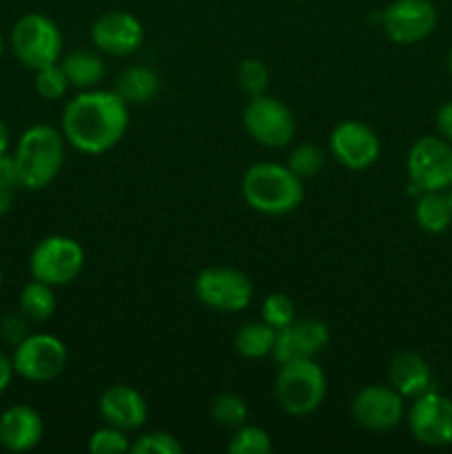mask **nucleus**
Wrapping results in <instances>:
<instances>
[{
	"label": "nucleus",
	"instance_id": "nucleus-13",
	"mask_svg": "<svg viewBox=\"0 0 452 454\" xmlns=\"http://www.w3.org/2000/svg\"><path fill=\"white\" fill-rule=\"evenodd\" d=\"M353 417L362 428L384 433L403 419V397L393 386H366L355 395Z\"/></svg>",
	"mask_w": 452,
	"mask_h": 454
},
{
	"label": "nucleus",
	"instance_id": "nucleus-16",
	"mask_svg": "<svg viewBox=\"0 0 452 454\" xmlns=\"http://www.w3.org/2000/svg\"><path fill=\"white\" fill-rule=\"evenodd\" d=\"M144 38L142 22L129 12H106L93 22L91 40L102 53L109 56H131Z\"/></svg>",
	"mask_w": 452,
	"mask_h": 454
},
{
	"label": "nucleus",
	"instance_id": "nucleus-40",
	"mask_svg": "<svg viewBox=\"0 0 452 454\" xmlns=\"http://www.w3.org/2000/svg\"><path fill=\"white\" fill-rule=\"evenodd\" d=\"M3 49H4L3 47V35H0V56H3Z\"/></svg>",
	"mask_w": 452,
	"mask_h": 454
},
{
	"label": "nucleus",
	"instance_id": "nucleus-11",
	"mask_svg": "<svg viewBox=\"0 0 452 454\" xmlns=\"http://www.w3.org/2000/svg\"><path fill=\"white\" fill-rule=\"evenodd\" d=\"M408 426H410L412 437L425 446H450L452 399L434 390H425L424 395L415 397V403L408 412Z\"/></svg>",
	"mask_w": 452,
	"mask_h": 454
},
{
	"label": "nucleus",
	"instance_id": "nucleus-26",
	"mask_svg": "<svg viewBox=\"0 0 452 454\" xmlns=\"http://www.w3.org/2000/svg\"><path fill=\"white\" fill-rule=\"evenodd\" d=\"M230 454H270L273 452V442L269 433L257 426H239L238 433L233 434L229 443Z\"/></svg>",
	"mask_w": 452,
	"mask_h": 454
},
{
	"label": "nucleus",
	"instance_id": "nucleus-29",
	"mask_svg": "<svg viewBox=\"0 0 452 454\" xmlns=\"http://www.w3.org/2000/svg\"><path fill=\"white\" fill-rule=\"evenodd\" d=\"M89 452L93 454H124L131 452V442L127 437V430H120L115 426L106 424V428L96 430L89 439Z\"/></svg>",
	"mask_w": 452,
	"mask_h": 454
},
{
	"label": "nucleus",
	"instance_id": "nucleus-1",
	"mask_svg": "<svg viewBox=\"0 0 452 454\" xmlns=\"http://www.w3.org/2000/svg\"><path fill=\"white\" fill-rule=\"evenodd\" d=\"M129 127L127 102L115 91L84 89L62 114V136L74 149L100 155L122 140Z\"/></svg>",
	"mask_w": 452,
	"mask_h": 454
},
{
	"label": "nucleus",
	"instance_id": "nucleus-24",
	"mask_svg": "<svg viewBox=\"0 0 452 454\" xmlns=\"http://www.w3.org/2000/svg\"><path fill=\"white\" fill-rule=\"evenodd\" d=\"M53 286L34 279L20 293V313L31 322H47L56 313V295Z\"/></svg>",
	"mask_w": 452,
	"mask_h": 454
},
{
	"label": "nucleus",
	"instance_id": "nucleus-21",
	"mask_svg": "<svg viewBox=\"0 0 452 454\" xmlns=\"http://www.w3.org/2000/svg\"><path fill=\"white\" fill-rule=\"evenodd\" d=\"M160 78L149 67H129L115 80L113 91L122 98L127 105H144L158 93Z\"/></svg>",
	"mask_w": 452,
	"mask_h": 454
},
{
	"label": "nucleus",
	"instance_id": "nucleus-35",
	"mask_svg": "<svg viewBox=\"0 0 452 454\" xmlns=\"http://www.w3.org/2000/svg\"><path fill=\"white\" fill-rule=\"evenodd\" d=\"M437 129H439V133H441L443 140L452 142V102H446V105L439 109Z\"/></svg>",
	"mask_w": 452,
	"mask_h": 454
},
{
	"label": "nucleus",
	"instance_id": "nucleus-28",
	"mask_svg": "<svg viewBox=\"0 0 452 454\" xmlns=\"http://www.w3.org/2000/svg\"><path fill=\"white\" fill-rule=\"evenodd\" d=\"M288 168L300 180L315 177L323 168V151L315 145H300L297 149H292L291 158H288Z\"/></svg>",
	"mask_w": 452,
	"mask_h": 454
},
{
	"label": "nucleus",
	"instance_id": "nucleus-17",
	"mask_svg": "<svg viewBox=\"0 0 452 454\" xmlns=\"http://www.w3.org/2000/svg\"><path fill=\"white\" fill-rule=\"evenodd\" d=\"M97 408H100L102 419L109 426H115L120 430H136L140 428L146 421V402L136 388L131 386H111L105 393L100 395V402H97Z\"/></svg>",
	"mask_w": 452,
	"mask_h": 454
},
{
	"label": "nucleus",
	"instance_id": "nucleus-10",
	"mask_svg": "<svg viewBox=\"0 0 452 454\" xmlns=\"http://www.w3.org/2000/svg\"><path fill=\"white\" fill-rule=\"evenodd\" d=\"M13 372L25 377L27 381H51L65 371L66 346L58 337L27 335L13 350Z\"/></svg>",
	"mask_w": 452,
	"mask_h": 454
},
{
	"label": "nucleus",
	"instance_id": "nucleus-31",
	"mask_svg": "<svg viewBox=\"0 0 452 454\" xmlns=\"http://www.w3.org/2000/svg\"><path fill=\"white\" fill-rule=\"evenodd\" d=\"M66 87H69V80H66V74L58 62L35 71V91L44 100H58V98L65 96Z\"/></svg>",
	"mask_w": 452,
	"mask_h": 454
},
{
	"label": "nucleus",
	"instance_id": "nucleus-25",
	"mask_svg": "<svg viewBox=\"0 0 452 454\" xmlns=\"http://www.w3.org/2000/svg\"><path fill=\"white\" fill-rule=\"evenodd\" d=\"M211 415H213V419H215V424L222 426V428L238 430L239 426L246 424L248 408H246V402H244L239 395L222 393L213 399Z\"/></svg>",
	"mask_w": 452,
	"mask_h": 454
},
{
	"label": "nucleus",
	"instance_id": "nucleus-36",
	"mask_svg": "<svg viewBox=\"0 0 452 454\" xmlns=\"http://www.w3.org/2000/svg\"><path fill=\"white\" fill-rule=\"evenodd\" d=\"M12 375H13V364L7 355L0 350V395L9 388L12 384Z\"/></svg>",
	"mask_w": 452,
	"mask_h": 454
},
{
	"label": "nucleus",
	"instance_id": "nucleus-23",
	"mask_svg": "<svg viewBox=\"0 0 452 454\" xmlns=\"http://www.w3.org/2000/svg\"><path fill=\"white\" fill-rule=\"evenodd\" d=\"M277 331L261 319V322H248L235 333V350L246 359H261L273 353Z\"/></svg>",
	"mask_w": 452,
	"mask_h": 454
},
{
	"label": "nucleus",
	"instance_id": "nucleus-18",
	"mask_svg": "<svg viewBox=\"0 0 452 454\" xmlns=\"http://www.w3.org/2000/svg\"><path fill=\"white\" fill-rule=\"evenodd\" d=\"M43 417L31 406L7 408L0 415V446L9 452H27L43 439Z\"/></svg>",
	"mask_w": 452,
	"mask_h": 454
},
{
	"label": "nucleus",
	"instance_id": "nucleus-2",
	"mask_svg": "<svg viewBox=\"0 0 452 454\" xmlns=\"http://www.w3.org/2000/svg\"><path fill=\"white\" fill-rule=\"evenodd\" d=\"M242 195L255 211L286 215L304 200L301 180L288 167L275 162L253 164L242 180Z\"/></svg>",
	"mask_w": 452,
	"mask_h": 454
},
{
	"label": "nucleus",
	"instance_id": "nucleus-20",
	"mask_svg": "<svg viewBox=\"0 0 452 454\" xmlns=\"http://www.w3.org/2000/svg\"><path fill=\"white\" fill-rule=\"evenodd\" d=\"M60 67L69 84L78 89H93L106 74L102 56L91 49H74L62 58Z\"/></svg>",
	"mask_w": 452,
	"mask_h": 454
},
{
	"label": "nucleus",
	"instance_id": "nucleus-34",
	"mask_svg": "<svg viewBox=\"0 0 452 454\" xmlns=\"http://www.w3.org/2000/svg\"><path fill=\"white\" fill-rule=\"evenodd\" d=\"M0 186L9 191H16L20 186V173H18L16 158L7 153H0Z\"/></svg>",
	"mask_w": 452,
	"mask_h": 454
},
{
	"label": "nucleus",
	"instance_id": "nucleus-6",
	"mask_svg": "<svg viewBox=\"0 0 452 454\" xmlns=\"http://www.w3.org/2000/svg\"><path fill=\"white\" fill-rule=\"evenodd\" d=\"M29 269L34 279H40L49 286H62V284L74 282L82 273L84 251L75 239L51 235L34 248L29 257Z\"/></svg>",
	"mask_w": 452,
	"mask_h": 454
},
{
	"label": "nucleus",
	"instance_id": "nucleus-9",
	"mask_svg": "<svg viewBox=\"0 0 452 454\" xmlns=\"http://www.w3.org/2000/svg\"><path fill=\"white\" fill-rule=\"evenodd\" d=\"M244 127L255 142L270 149H279L292 140L297 124L292 111L284 102L261 93V96L251 98L244 109Z\"/></svg>",
	"mask_w": 452,
	"mask_h": 454
},
{
	"label": "nucleus",
	"instance_id": "nucleus-7",
	"mask_svg": "<svg viewBox=\"0 0 452 454\" xmlns=\"http://www.w3.org/2000/svg\"><path fill=\"white\" fill-rule=\"evenodd\" d=\"M195 293L208 309L238 313L251 304L253 284L242 270L230 266H208L195 278Z\"/></svg>",
	"mask_w": 452,
	"mask_h": 454
},
{
	"label": "nucleus",
	"instance_id": "nucleus-12",
	"mask_svg": "<svg viewBox=\"0 0 452 454\" xmlns=\"http://www.w3.org/2000/svg\"><path fill=\"white\" fill-rule=\"evenodd\" d=\"M381 27L393 43H421L437 27V9L430 0H394L381 12Z\"/></svg>",
	"mask_w": 452,
	"mask_h": 454
},
{
	"label": "nucleus",
	"instance_id": "nucleus-8",
	"mask_svg": "<svg viewBox=\"0 0 452 454\" xmlns=\"http://www.w3.org/2000/svg\"><path fill=\"white\" fill-rule=\"evenodd\" d=\"M408 176L417 191H446L452 186V146L437 136H425L408 153Z\"/></svg>",
	"mask_w": 452,
	"mask_h": 454
},
{
	"label": "nucleus",
	"instance_id": "nucleus-19",
	"mask_svg": "<svg viewBox=\"0 0 452 454\" xmlns=\"http://www.w3.org/2000/svg\"><path fill=\"white\" fill-rule=\"evenodd\" d=\"M390 386L397 390L401 397H419L433 384V371L428 362L415 350H401L393 357L388 368Z\"/></svg>",
	"mask_w": 452,
	"mask_h": 454
},
{
	"label": "nucleus",
	"instance_id": "nucleus-42",
	"mask_svg": "<svg viewBox=\"0 0 452 454\" xmlns=\"http://www.w3.org/2000/svg\"><path fill=\"white\" fill-rule=\"evenodd\" d=\"M0 286H3V269H0Z\"/></svg>",
	"mask_w": 452,
	"mask_h": 454
},
{
	"label": "nucleus",
	"instance_id": "nucleus-4",
	"mask_svg": "<svg viewBox=\"0 0 452 454\" xmlns=\"http://www.w3.org/2000/svg\"><path fill=\"white\" fill-rule=\"evenodd\" d=\"M275 397L288 415H310L326 397V375L313 359L282 364L275 380Z\"/></svg>",
	"mask_w": 452,
	"mask_h": 454
},
{
	"label": "nucleus",
	"instance_id": "nucleus-38",
	"mask_svg": "<svg viewBox=\"0 0 452 454\" xmlns=\"http://www.w3.org/2000/svg\"><path fill=\"white\" fill-rule=\"evenodd\" d=\"M7 145H9V131L4 127V122L0 120V153H7Z\"/></svg>",
	"mask_w": 452,
	"mask_h": 454
},
{
	"label": "nucleus",
	"instance_id": "nucleus-41",
	"mask_svg": "<svg viewBox=\"0 0 452 454\" xmlns=\"http://www.w3.org/2000/svg\"><path fill=\"white\" fill-rule=\"evenodd\" d=\"M448 198H450V202H452V186H450V191H448Z\"/></svg>",
	"mask_w": 452,
	"mask_h": 454
},
{
	"label": "nucleus",
	"instance_id": "nucleus-37",
	"mask_svg": "<svg viewBox=\"0 0 452 454\" xmlns=\"http://www.w3.org/2000/svg\"><path fill=\"white\" fill-rule=\"evenodd\" d=\"M12 200H13V191L3 189V186H0V217L12 208Z\"/></svg>",
	"mask_w": 452,
	"mask_h": 454
},
{
	"label": "nucleus",
	"instance_id": "nucleus-30",
	"mask_svg": "<svg viewBox=\"0 0 452 454\" xmlns=\"http://www.w3.org/2000/svg\"><path fill=\"white\" fill-rule=\"evenodd\" d=\"M261 319H264L269 326H273L275 331L288 326V324L295 322V304L288 295L284 293H273L264 300L261 304Z\"/></svg>",
	"mask_w": 452,
	"mask_h": 454
},
{
	"label": "nucleus",
	"instance_id": "nucleus-32",
	"mask_svg": "<svg viewBox=\"0 0 452 454\" xmlns=\"http://www.w3.org/2000/svg\"><path fill=\"white\" fill-rule=\"evenodd\" d=\"M133 454H182L184 448L173 434L168 433H149L142 434L136 443H131Z\"/></svg>",
	"mask_w": 452,
	"mask_h": 454
},
{
	"label": "nucleus",
	"instance_id": "nucleus-39",
	"mask_svg": "<svg viewBox=\"0 0 452 454\" xmlns=\"http://www.w3.org/2000/svg\"><path fill=\"white\" fill-rule=\"evenodd\" d=\"M448 69H450V75H452V49H450V56H448Z\"/></svg>",
	"mask_w": 452,
	"mask_h": 454
},
{
	"label": "nucleus",
	"instance_id": "nucleus-15",
	"mask_svg": "<svg viewBox=\"0 0 452 454\" xmlns=\"http://www.w3.org/2000/svg\"><path fill=\"white\" fill-rule=\"evenodd\" d=\"M328 340H331V333L326 324L319 319H300V322L279 328L270 355L279 366L297 362V359H313L326 348Z\"/></svg>",
	"mask_w": 452,
	"mask_h": 454
},
{
	"label": "nucleus",
	"instance_id": "nucleus-14",
	"mask_svg": "<svg viewBox=\"0 0 452 454\" xmlns=\"http://www.w3.org/2000/svg\"><path fill=\"white\" fill-rule=\"evenodd\" d=\"M331 151L337 162L350 171H363L379 158V137L368 124L357 120H346L337 124L331 133Z\"/></svg>",
	"mask_w": 452,
	"mask_h": 454
},
{
	"label": "nucleus",
	"instance_id": "nucleus-5",
	"mask_svg": "<svg viewBox=\"0 0 452 454\" xmlns=\"http://www.w3.org/2000/svg\"><path fill=\"white\" fill-rule=\"evenodd\" d=\"M12 47L22 65L38 71L60 60L62 34L51 18L43 13H27L13 25Z\"/></svg>",
	"mask_w": 452,
	"mask_h": 454
},
{
	"label": "nucleus",
	"instance_id": "nucleus-22",
	"mask_svg": "<svg viewBox=\"0 0 452 454\" xmlns=\"http://www.w3.org/2000/svg\"><path fill=\"white\" fill-rule=\"evenodd\" d=\"M417 224L425 233H443L452 224V202L443 191H421L415 207Z\"/></svg>",
	"mask_w": 452,
	"mask_h": 454
},
{
	"label": "nucleus",
	"instance_id": "nucleus-33",
	"mask_svg": "<svg viewBox=\"0 0 452 454\" xmlns=\"http://www.w3.org/2000/svg\"><path fill=\"white\" fill-rule=\"evenodd\" d=\"M0 337H3L7 344L18 346L27 337V317L18 313H9L0 319Z\"/></svg>",
	"mask_w": 452,
	"mask_h": 454
},
{
	"label": "nucleus",
	"instance_id": "nucleus-3",
	"mask_svg": "<svg viewBox=\"0 0 452 454\" xmlns=\"http://www.w3.org/2000/svg\"><path fill=\"white\" fill-rule=\"evenodd\" d=\"M13 158L22 189H44L56 180L65 162V136L49 124H35L22 133Z\"/></svg>",
	"mask_w": 452,
	"mask_h": 454
},
{
	"label": "nucleus",
	"instance_id": "nucleus-27",
	"mask_svg": "<svg viewBox=\"0 0 452 454\" xmlns=\"http://www.w3.org/2000/svg\"><path fill=\"white\" fill-rule=\"evenodd\" d=\"M238 84L251 98L261 96L269 89V69L257 58H246L238 67Z\"/></svg>",
	"mask_w": 452,
	"mask_h": 454
}]
</instances>
